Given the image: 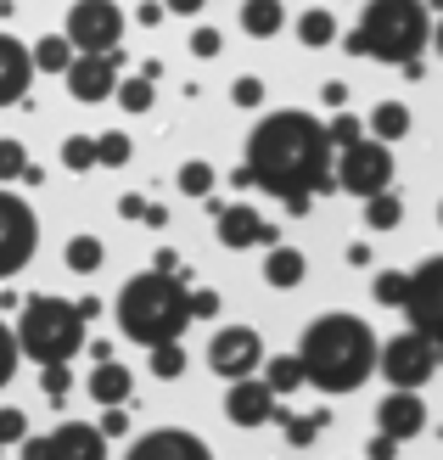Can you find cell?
Here are the masks:
<instances>
[{
	"mask_svg": "<svg viewBox=\"0 0 443 460\" xmlns=\"http://www.w3.org/2000/svg\"><path fill=\"white\" fill-rule=\"evenodd\" d=\"M253 186L287 202V214H309L320 191H337V164H332V129L309 112H270L247 135V164Z\"/></svg>",
	"mask_w": 443,
	"mask_h": 460,
	"instance_id": "cell-1",
	"label": "cell"
},
{
	"mask_svg": "<svg viewBox=\"0 0 443 460\" xmlns=\"http://www.w3.org/2000/svg\"><path fill=\"white\" fill-rule=\"evenodd\" d=\"M297 359H303V382H315L320 394H354L382 365V342L354 314H320L303 332Z\"/></svg>",
	"mask_w": 443,
	"mask_h": 460,
	"instance_id": "cell-2",
	"label": "cell"
},
{
	"mask_svg": "<svg viewBox=\"0 0 443 460\" xmlns=\"http://www.w3.org/2000/svg\"><path fill=\"white\" fill-rule=\"evenodd\" d=\"M191 326V287L169 270H146L119 292V332L141 349L157 342H180V332Z\"/></svg>",
	"mask_w": 443,
	"mask_h": 460,
	"instance_id": "cell-3",
	"label": "cell"
},
{
	"mask_svg": "<svg viewBox=\"0 0 443 460\" xmlns=\"http://www.w3.org/2000/svg\"><path fill=\"white\" fill-rule=\"evenodd\" d=\"M427 40H432V22H427L421 0H365V17L348 34V51L410 67V62H421Z\"/></svg>",
	"mask_w": 443,
	"mask_h": 460,
	"instance_id": "cell-4",
	"label": "cell"
},
{
	"mask_svg": "<svg viewBox=\"0 0 443 460\" xmlns=\"http://www.w3.org/2000/svg\"><path fill=\"white\" fill-rule=\"evenodd\" d=\"M84 326H90V320L79 314V304L40 292L17 314V349L29 359H40V365H67L84 349Z\"/></svg>",
	"mask_w": 443,
	"mask_h": 460,
	"instance_id": "cell-5",
	"label": "cell"
},
{
	"mask_svg": "<svg viewBox=\"0 0 443 460\" xmlns=\"http://www.w3.org/2000/svg\"><path fill=\"white\" fill-rule=\"evenodd\" d=\"M337 191L348 197H377L393 191V152L387 141H354V146H337Z\"/></svg>",
	"mask_w": 443,
	"mask_h": 460,
	"instance_id": "cell-6",
	"label": "cell"
},
{
	"mask_svg": "<svg viewBox=\"0 0 443 460\" xmlns=\"http://www.w3.org/2000/svg\"><path fill=\"white\" fill-rule=\"evenodd\" d=\"M40 252V219L17 191L0 186V281H12L17 270H29V259Z\"/></svg>",
	"mask_w": 443,
	"mask_h": 460,
	"instance_id": "cell-7",
	"label": "cell"
},
{
	"mask_svg": "<svg viewBox=\"0 0 443 460\" xmlns=\"http://www.w3.org/2000/svg\"><path fill=\"white\" fill-rule=\"evenodd\" d=\"M410 326L438 342V365H443V252L438 259H421L410 270V297H404Z\"/></svg>",
	"mask_w": 443,
	"mask_h": 460,
	"instance_id": "cell-8",
	"label": "cell"
},
{
	"mask_svg": "<svg viewBox=\"0 0 443 460\" xmlns=\"http://www.w3.org/2000/svg\"><path fill=\"white\" fill-rule=\"evenodd\" d=\"M377 371H382L393 387H421V382L438 371V342L410 326V332H399V337L382 342V365H377Z\"/></svg>",
	"mask_w": 443,
	"mask_h": 460,
	"instance_id": "cell-9",
	"label": "cell"
},
{
	"mask_svg": "<svg viewBox=\"0 0 443 460\" xmlns=\"http://www.w3.org/2000/svg\"><path fill=\"white\" fill-rule=\"evenodd\" d=\"M67 40H74V51H119V40H124L119 0H74V12H67Z\"/></svg>",
	"mask_w": 443,
	"mask_h": 460,
	"instance_id": "cell-10",
	"label": "cell"
},
{
	"mask_svg": "<svg viewBox=\"0 0 443 460\" xmlns=\"http://www.w3.org/2000/svg\"><path fill=\"white\" fill-rule=\"evenodd\" d=\"M22 460H107V432L90 421H62L45 438H22Z\"/></svg>",
	"mask_w": 443,
	"mask_h": 460,
	"instance_id": "cell-11",
	"label": "cell"
},
{
	"mask_svg": "<svg viewBox=\"0 0 443 460\" xmlns=\"http://www.w3.org/2000/svg\"><path fill=\"white\" fill-rule=\"evenodd\" d=\"M208 365H214V376H225V382L259 376V365H264L259 332H253V326H225V332H214V342H208Z\"/></svg>",
	"mask_w": 443,
	"mask_h": 460,
	"instance_id": "cell-12",
	"label": "cell"
},
{
	"mask_svg": "<svg viewBox=\"0 0 443 460\" xmlns=\"http://www.w3.org/2000/svg\"><path fill=\"white\" fill-rule=\"evenodd\" d=\"M62 79H67V96L74 102L96 107V102H107L112 90H119V51H79Z\"/></svg>",
	"mask_w": 443,
	"mask_h": 460,
	"instance_id": "cell-13",
	"label": "cell"
},
{
	"mask_svg": "<svg viewBox=\"0 0 443 460\" xmlns=\"http://www.w3.org/2000/svg\"><path fill=\"white\" fill-rule=\"evenodd\" d=\"M281 394H275L270 382H259V376H242V382H230V394H225V416H230V427H264V421H275V404Z\"/></svg>",
	"mask_w": 443,
	"mask_h": 460,
	"instance_id": "cell-14",
	"label": "cell"
},
{
	"mask_svg": "<svg viewBox=\"0 0 443 460\" xmlns=\"http://www.w3.org/2000/svg\"><path fill=\"white\" fill-rule=\"evenodd\" d=\"M124 460H214V449H208L197 432L157 427V432H146V438H135V449Z\"/></svg>",
	"mask_w": 443,
	"mask_h": 460,
	"instance_id": "cell-15",
	"label": "cell"
},
{
	"mask_svg": "<svg viewBox=\"0 0 443 460\" xmlns=\"http://www.w3.org/2000/svg\"><path fill=\"white\" fill-rule=\"evenodd\" d=\"M34 51L22 40L12 34H0V107H17L22 96H29V84H34Z\"/></svg>",
	"mask_w": 443,
	"mask_h": 460,
	"instance_id": "cell-16",
	"label": "cell"
},
{
	"mask_svg": "<svg viewBox=\"0 0 443 460\" xmlns=\"http://www.w3.org/2000/svg\"><path fill=\"white\" fill-rule=\"evenodd\" d=\"M377 427L382 432H393V438H415V432H421L427 427V404L421 399H415V387H393V394L377 404Z\"/></svg>",
	"mask_w": 443,
	"mask_h": 460,
	"instance_id": "cell-17",
	"label": "cell"
},
{
	"mask_svg": "<svg viewBox=\"0 0 443 460\" xmlns=\"http://www.w3.org/2000/svg\"><path fill=\"white\" fill-rule=\"evenodd\" d=\"M219 242H225V247H236V252H242V247H259V242L275 247V225L259 219V208L236 202V208H225V214H219Z\"/></svg>",
	"mask_w": 443,
	"mask_h": 460,
	"instance_id": "cell-18",
	"label": "cell"
},
{
	"mask_svg": "<svg viewBox=\"0 0 443 460\" xmlns=\"http://www.w3.org/2000/svg\"><path fill=\"white\" fill-rule=\"evenodd\" d=\"M129 387H135V376H129V365H119V359H96V371H90V399L96 404H124L129 399Z\"/></svg>",
	"mask_w": 443,
	"mask_h": 460,
	"instance_id": "cell-19",
	"label": "cell"
},
{
	"mask_svg": "<svg viewBox=\"0 0 443 460\" xmlns=\"http://www.w3.org/2000/svg\"><path fill=\"white\" fill-rule=\"evenodd\" d=\"M303 275H309V259H303L297 247H270V259H264V281L270 287H297Z\"/></svg>",
	"mask_w": 443,
	"mask_h": 460,
	"instance_id": "cell-20",
	"label": "cell"
},
{
	"mask_svg": "<svg viewBox=\"0 0 443 460\" xmlns=\"http://www.w3.org/2000/svg\"><path fill=\"white\" fill-rule=\"evenodd\" d=\"M281 22H287L281 0H242V29H247L253 40H270V34H281Z\"/></svg>",
	"mask_w": 443,
	"mask_h": 460,
	"instance_id": "cell-21",
	"label": "cell"
},
{
	"mask_svg": "<svg viewBox=\"0 0 443 460\" xmlns=\"http://www.w3.org/2000/svg\"><path fill=\"white\" fill-rule=\"evenodd\" d=\"M74 40L67 34H45V40H34V67L40 74H67V67H74Z\"/></svg>",
	"mask_w": 443,
	"mask_h": 460,
	"instance_id": "cell-22",
	"label": "cell"
},
{
	"mask_svg": "<svg viewBox=\"0 0 443 460\" xmlns=\"http://www.w3.org/2000/svg\"><path fill=\"white\" fill-rule=\"evenodd\" d=\"M370 135H377V141H399V135H410V107L404 102H382L377 112H370Z\"/></svg>",
	"mask_w": 443,
	"mask_h": 460,
	"instance_id": "cell-23",
	"label": "cell"
},
{
	"mask_svg": "<svg viewBox=\"0 0 443 460\" xmlns=\"http://www.w3.org/2000/svg\"><path fill=\"white\" fill-rule=\"evenodd\" d=\"M264 382L275 387V394H292V387H303V359H297V354H275V359H264Z\"/></svg>",
	"mask_w": 443,
	"mask_h": 460,
	"instance_id": "cell-24",
	"label": "cell"
},
{
	"mask_svg": "<svg viewBox=\"0 0 443 460\" xmlns=\"http://www.w3.org/2000/svg\"><path fill=\"white\" fill-rule=\"evenodd\" d=\"M102 259H107V247L96 236H74V242H67V270H74V275H96Z\"/></svg>",
	"mask_w": 443,
	"mask_h": 460,
	"instance_id": "cell-25",
	"label": "cell"
},
{
	"mask_svg": "<svg viewBox=\"0 0 443 460\" xmlns=\"http://www.w3.org/2000/svg\"><path fill=\"white\" fill-rule=\"evenodd\" d=\"M102 157H96V135H67L62 141V169H74V174H84V169H96Z\"/></svg>",
	"mask_w": 443,
	"mask_h": 460,
	"instance_id": "cell-26",
	"label": "cell"
},
{
	"mask_svg": "<svg viewBox=\"0 0 443 460\" xmlns=\"http://www.w3.org/2000/svg\"><path fill=\"white\" fill-rule=\"evenodd\" d=\"M365 219H370V230H393L404 219V202L393 191H377V197H365Z\"/></svg>",
	"mask_w": 443,
	"mask_h": 460,
	"instance_id": "cell-27",
	"label": "cell"
},
{
	"mask_svg": "<svg viewBox=\"0 0 443 460\" xmlns=\"http://www.w3.org/2000/svg\"><path fill=\"white\" fill-rule=\"evenodd\" d=\"M297 40L303 45H332L337 40V17L332 12H303L297 17Z\"/></svg>",
	"mask_w": 443,
	"mask_h": 460,
	"instance_id": "cell-28",
	"label": "cell"
},
{
	"mask_svg": "<svg viewBox=\"0 0 443 460\" xmlns=\"http://www.w3.org/2000/svg\"><path fill=\"white\" fill-rule=\"evenodd\" d=\"M112 96L124 102V112H152V79H146V74L119 79V90H112Z\"/></svg>",
	"mask_w": 443,
	"mask_h": 460,
	"instance_id": "cell-29",
	"label": "cell"
},
{
	"mask_svg": "<svg viewBox=\"0 0 443 460\" xmlns=\"http://www.w3.org/2000/svg\"><path fill=\"white\" fill-rule=\"evenodd\" d=\"M180 191L185 197H208V191H214V164H202V157L180 164Z\"/></svg>",
	"mask_w": 443,
	"mask_h": 460,
	"instance_id": "cell-30",
	"label": "cell"
},
{
	"mask_svg": "<svg viewBox=\"0 0 443 460\" xmlns=\"http://www.w3.org/2000/svg\"><path fill=\"white\" fill-rule=\"evenodd\" d=\"M129 135H119V129H107V135H96V157H102V169H124L129 164Z\"/></svg>",
	"mask_w": 443,
	"mask_h": 460,
	"instance_id": "cell-31",
	"label": "cell"
},
{
	"mask_svg": "<svg viewBox=\"0 0 443 460\" xmlns=\"http://www.w3.org/2000/svg\"><path fill=\"white\" fill-rule=\"evenodd\" d=\"M29 174V152H22V141H0V186H12V180H22Z\"/></svg>",
	"mask_w": 443,
	"mask_h": 460,
	"instance_id": "cell-32",
	"label": "cell"
},
{
	"mask_svg": "<svg viewBox=\"0 0 443 460\" xmlns=\"http://www.w3.org/2000/svg\"><path fill=\"white\" fill-rule=\"evenodd\" d=\"M404 297H410V275H399V270H382V275H377V304H387V309H404Z\"/></svg>",
	"mask_w": 443,
	"mask_h": 460,
	"instance_id": "cell-33",
	"label": "cell"
},
{
	"mask_svg": "<svg viewBox=\"0 0 443 460\" xmlns=\"http://www.w3.org/2000/svg\"><path fill=\"white\" fill-rule=\"evenodd\" d=\"M180 371H185V349H180V342H157V349H152V376L174 382Z\"/></svg>",
	"mask_w": 443,
	"mask_h": 460,
	"instance_id": "cell-34",
	"label": "cell"
},
{
	"mask_svg": "<svg viewBox=\"0 0 443 460\" xmlns=\"http://www.w3.org/2000/svg\"><path fill=\"white\" fill-rule=\"evenodd\" d=\"M17 359H22V349H17V332L0 320V387H6L12 376H17Z\"/></svg>",
	"mask_w": 443,
	"mask_h": 460,
	"instance_id": "cell-35",
	"label": "cell"
},
{
	"mask_svg": "<svg viewBox=\"0 0 443 460\" xmlns=\"http://www.w3.org/2000/svg\"><path fill=\"white\" fill-rule=\"evenodd\" d=\"M325 129H332V146H354V141H365V124L354 119V112H337Z\"/></svg>",
	"mask_w": 443,
	"mask_h": 460,
	"instance_id": "cell-36",
	"label": "cell"
},
{
	"mask_svg": "<svg viewBox=\"0 0 443 460\" xmlns=\"http://www.w3.org/2000/svg\"><path fill=\"white\" fill-rule=\"evenodd\" d=\"M40 387H45V399H67L74 376H67V365H40Z\"/></svg>",
	"mask_w": 443,
	"mask_h": 460,
	"instance_id": "cell-37",
	"label": "cell"
},
{
	"mask_svg": "<svg viewBox=\"0 0 443 460\" xmlns=\"http://www.w3.org/2000/svg\"><path fill=\"white\" fill-rule=\"evenodd\" d=\"M29 438V421H22V410H0V449L6 444H22Z\"/></svg>",
	"mask_w": 443,
	"mask_h": 460,
	"instance_id": "cell-38",
	"label": "cell"
},
{
	"mask_svg": "<svg viewBox=\"0 0 443 460\" xmlns=\"http://www.w3.org/2000/svg\"><path fill=\"white\" fill-rule=\"evenodd\" d=\"M230 96H236V107H259L264 102V79H236V90H230Z\"/></svg>",
	"mask_w": 443,
	"mask_h": 460,
	"instance_id": "cell-39",
	"label": "cell"
},
{
	"mask_svg": "<svg viewBox=\"0 0 443 460\" xmlns=\"http://www.w3.org/2000/svg\"><path fill=\"white\" fill-rule=\"evenodd\" d=\"M214 314H219V292L197 287V292H191V320H214Z\"/></svg>",
	"mask_w": 443,
	"mask_h": 460,
	"instance_id": "cell-40",
	"label": "cell"
},
{
	"mask_svg": "<svg viewBox=\"0 0 443 460\" xmlns=\"http://www.w3.org/2000/svg\"><path fill=\"white\" fill-rule=\"evenodd\" d=\"M191 51H197V57H219V51H225L219 29H197V34H191Z\"/></svg>",
	"mask_w": 443,
	"mask_h": 460,
	"instance_id": "cell-41",
	"label": "cell"
},
{
	"mask_svg": "<svg viewBox=\"0 0 443 460\" xmlns=\"http://www.w3.org/2000/svg\"><path fill=\"white\" fill-rule=\"evenodd\" d=\"M102 432H107V438H124V432H129V416H124V404H107V416H102Z\"/></svg>",
	"mask_w": 443,
	"mask_h": 460,
	"instance_id": "cell-42",
	"label": "cell"
},
{
	"mask_svg": "<svg viewBox=\"0 0 443 460\" xmlns=\"http://www.w3.org/2000/svg\"><path fill=\"white\" fill-rule=\"evenodd\" d=\"M399 455V438H393V432H377V438H370V460H393Z\"/></svg>",
	"mask_w": 443,
	"mask_h": 460,
	"instance_id": "cell-43",
	"label": "cell"
},
{
	"mask_svg": "<svg viewBox=\"0 0 443 460\" xmlns=\"http://www.w3.org/2000/svg\"><path fill=\"white\" fill-rule=\"evenodd\" d=\"M315 427H320V421H297V416H287V438H292V444H309Z\"/></svg>",
	"mask_w": 443,
	"mask_h": 460,
	"instance_id": "cell-44",
	"label": "cell"
},
{
	"mask_svg": "<svg viewBox=\"0 0 443 460\" xmlns=\"http://www.w3.org/2000/svg\"><path fill=\"white\" fill-rule=\"evenodd\" d=\"M119 214H124V219H146V197H135V191L119 197Z\"/></svg>",
	"mask_w": 443,
	"mask_h": 460,
	"instance_id": "cell-45",
	"label": "cell"
},
{
	"mask_svg": "<svg viewBox=\"0 0 443 460\" xmlns=\"http://www.w3.org/2000/svg\"><path fill=\"white\" fill-rule=\"evenodd\" d=\"M163 6H169V12H180V17H197V12L208 6V0H163Z\"/></svg>",
	"mask_w": 443,
	"mask_h": 460,
	"instance_id": "cell-46",
	"label": "cell"
},
{
	"mask_svg": "<svg viewBox=\"0 0 443 460\" xmlns=\"http://www.w3.org/2000/svg\"><path fill=\"white\" fill-rule=\"evenodd\" d=\"M163 12H169V6H157V0H146V6H141V12H135V17H141V22H146V29H157V22H163Z\"/></svg>",
	"mask_w": 443,
	"mask_h": 460,
	"instance_id": "cell-47",
	"label": "cell"
},
{
	"mask_svg": "<svg viewBox=\"0 0 443 460\" xmlns=\"http://www.w3.org/2000/svg\"><path fill=\"white\" fill-rule=\"evenodd\" d=\"M438 57H443V17H438Z\"/></svg>",
	"mask_w": 443,
	"mask_h": 460,
	"instance_id": "cell-48",
	"label": "cell"
},
{
	"mask_svg": "<svg viewBox=\"0 0 443 460\" xmlns=\"http://www.w3.org/2000/svg\"><path fill=\"white\" fill-rule=\"evenodd\" d=\"M432 6H443V0H432Z\"/></svg>",
	"mask_w": 443,
	"mask_h": 460,
	"instance_id": "cell-49",
	"label": "cell"
},
{
	"mask_svg": "<svg viewBox=\"0 0 443 460\" xmlns=\"http://www.w3.org/2000/svg\"><path fill=\"white\" fill-rule=\"evenodd\" d=\"M438 219H443V208H438Z\"/></svg>",
	"mask_w": 443,
	"mask_h": 460,
	"instance_id": "cell-50",
	"label": "cell"
}]
</instances>
